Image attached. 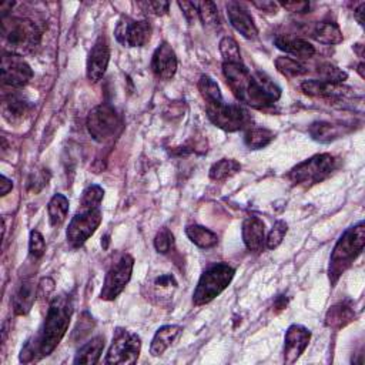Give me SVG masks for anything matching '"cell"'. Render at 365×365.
<instances>
[{"label":"cell","instance_id":"6da1fadb","mask_svg":"<svg viewBox=\"0 0 365 365\" xmlns=\"http://www.w3.org/2000/svg\"><path fill=\"white\" fill-rule=\"evenodd\" d=\"M73 316V298L70 294H58L47 309L46 320L39 334L27 341L20 352V362H32L50 355L62 342Z\"/></svg>","mask_w":365,"mask_h":365},{"label":"cell","instance_id":"7a4b0ae2","mask_svg":"<svg viewBox=\"0 0 365 365\" xmlns=\"http://www.w3.org/2000/svg\"><path fill=\"white\" fill-rule=\"evenodd\" d=\"M223 75L237 100L253 109L271 107L281 97V89L268 76L253 75L242 63H223Z\"/></svg>","mask_w":365,"mask_h":365},{"label":"cell","instance_id":"3957f363","mask_svg":"<svg viewBox=\"0 0 365 365\" xmlns=\"http://www.w3.org/2000/svg\"><path fill=\"white\" fill-rule=\"evenodd\" d=\"M365 246V224H358L347 228L338 238L337 245L333 249L328 264V278L334 287L341 276L354 264L358 256L362 253Z\"/></svg>","mask_w":365,"mask_h":365},{"label":"cell","instance_id":"277c9868","mask_svg":"<svg viewBox=\"0 0 365 365\" xmlns=\"http://www.w3.org/2000/svg\"><path fill=\"white\" fill-rule=\"evenodd\" d=\"M2 37L9 53L22 56L40 44L42 32L30 19L5 18L2 19Z\"/></svg>","mask_w":365,"mask_h":365},{"label":"cell","instance_id":"5b68a950","mask_svg":"<svg viewBox=\"0 0 365 365\" xmlns=\"http://www.w3.org/2000/svg\"><path fill=\"white\" fill-rule=\"evenodd\" d=\"M235 270L227 263H216L210 266L200 277L193 294L194 306H206L217 298L233 281Z\"/></svg>","mask_w":365,"mask_h":365},{"label":"cell","instance_id":"8992f818","mask_svg":"<svg viewBox=\"0 0 365 365\" xmlns=\"http://www.w3.org/2000/svg\"><path fill=\"white\" fill-rule=\"evenodd\" d=\"M337 168V159L330 153L316 154L298 163L288 173V180L295 186H314L324 181Z\"/></svg>","mask_w":365,"mask_h":365},{"label":"cell","instance_id":"52a82bcc","mask_svg":"<svg viewBox=\"0 0 365 365\" xmlns=\"http://www.w3.org/2000/svg\"><path fill=\"white\" fill-rule=\"evenodd\" d=\"M206 113L211 123L224 132H240L252 125L250 113L238 104H227L224 100L206 104Z\"/></svg>","mask_w":365,"mask_h":365},{"label":"cell","instance_id":"ba28073f","mask_svg":"<svg viewBox=\"0 0 365 365\" xmlns=\"http://www.w3.org/2000/svg\"><path fill=\"white\" fill-rule=\"evenodd\" d=\"M86 128L93 140L103 143L118 133L121 129V117L111 104L101 103L89 113Z\"/></svg>","mask_w":365,"mask_h":365},{"label":"cell","instance_id":"9c48e42d","mask_svg":"<svg viewBox=\"0 0 365 365\" xmlns=\"http://www.w3.org/2000/svg\"><path fill=\"white\" fill-rule=\"evenodd\" d=\"M142 351V338L126 328H116L111 345L104 359L106 364H135Z\"/></svg>","mask_w":365,"mask_h":365},{"label":"cell","instance_id":"30bf717a","mask_svg":"<svg viewBox=\"0 0 365 365\" xmlns=\"http://www.w3.org/2000/svg\"><path fill=\"white\" fill-rule=\"evenodd\" d=\"M135 267V259L130 254H121L109 268L103 288L100 291V298L104 301L116 299L123 290L128 287Z\"/></svg>","mask_w":365,"mask_h":365},{"label":"cell","instance_id":"8fae6325","mask_svg":"<svg viewBox=\"0 0 365 365\" xmlns=\"http://www.w3.org/2000/svg\"><path fill=\"white\" fill-rule=\"evenodd\" d=\"M103 214L99 209H80L70 220L66 238L73 249H80L101 224Z\"/></svg>","mask_w":365,"mask_h":365},{"label":"cell","instance_id":"7c38bea8","mask_svg":"<svg viewBox=\"0 0 365 365\" xmlns=\"http://www.w3.org/2000/svg\"><path fill=\"white\" fill-rule=\"evenodd\" d=\"M114 36L125 47H143L150 40L151 26L146 20H135L128 16H121L117 22Z\"/></svg>","mask_w":365,"mask_h":365},{"label":"cell","instance_id":"4fadbf2b","mask_svg":"<svg viewBox=\"0 0 365 365\" xmlns=\"http://www.w3.org/2000/svg\"><path fill=\"white\" fill-rule=\"evenodd\" d=\"M33 70L26 60L9 51L4 53L2 57V80L5 86L12 89L25 87L33 79Z\"/></svg>","mask_w":365,"mask_h":365},{"label":"cell","instance_id":"5bb4252c","mask_svg":"<svg viewBox=\"0 0 365 365\" xmlns=\"http://www.w3.org/2000/svg\"><path fill=\"white\" fill-rule=\"evenodd\" d=\"M311 341V331L299 324H292L285 331L284 338V362L285 364H294L302 354L307 349L309 344Z\"/></svg>","mask_w":365,"mask_h":365},{"label":"cell","instance_id":"9a60e30c","mask_svg":"<svg viewBox=\"0 0 365 365\" xmlns=\"http://www.w3.org/2000/svg\"><path fill=\"white\" fill-rule=\"evenodd\" d=\"M110 62V44L106 36H99L94 42L89 57H87V68L86 75L92 83H97L106 75Z\"/></svg>","mask_w":365,"mask_h":365},{"label":"cell","instance_id":"2e32d148","mask_svg":"<svg viewBox=\"0 0 365 365\" xmlns=\"http://www.w3.org/2000/svg\"><path fill=\"white\" fill-rule=\"evenodd\" d=\"M177 54L174 49L167 43L163 42L153 53L151 58V70L154 76L160 80H170L174 78L177 72Z\"/></svg>","mask_w":365,"mask_h":365},{"label":"cell","instance_id":"e0dca14e","mask_svg":"<svg viewBox=\"0 0 365 365\" xmlns=\"http://www.w3.org/2000/svg\"><path fill=\"white\" fill-rule=\"evenodd\" d=\"M177 287H178V283L173 274L160 273L149 280L146 285V288H149L146 298L153 301L154 304H159V306H166V304H168L170 299L173 298Z\"/></svg>","mask_w":365,"mask_h":365},{"label":"cell","instance_id":"ac0fdd59","mask_svg":"<svg viewBox=\"0 0 365 365\" xmlns=\"http://www.w3.org/2000/svg\"><path fill=\"white\" fill-rule=\"evenodd\" d=\"M227 16L231 26L246 39H256L259 36V29L254 23L253 16L247 9L242 8L238 2H228L225 5Z\"/></svg>","mask_w":365,"mask_h":365},{"label":"cell","instance_id":"d6986e66","mask_svg":"<svg viewBox=\"0 0 365 365\" xmlns=\"http://www.w3.org/2000/svg\"><path fill=\"white\" fill-rule=\"evenodd\" d=\"M301 90L307 96L320 97L327 100H344L352 96V89L345 87L342 85L328 83L323 80H307L301 85Z\"/></svg>","mask_w":365,"mask_h":365},{"label":"cell","instance_id":"ffe728a7","mask_svg":"<svg viewBox=\"0 0 365 365\" xmlns=\"http://www.w3.org/2000/svg\"><path fill=\"white\" fill-rule=\"evenodd\" d=\"M242 241L252 253H261L266 247V224L256 216L247 217L242 221Z\"/></svg>","mask_w":365,"mask_h":365},{"label":"cell","instance_id":"44dd1931","mask_svg":"<svg viewBox=\"0 0 365 365\" xmlns=\"http://www.w3.org/2000/svg\"><path fill=\"white\" fill-rule=\"evenodd\" d=\"M354 304L349 299L338 301L331 306L326 314V326L331 330H341L355 318Z\"/></svg>","mask_w":365,"mask_h":365},{"label":"cell","instance_id":"7402d4cb","mask_svg":"<svg viewBox=\"0 0 365 365\" xmlns=\"http://www.w3.org/2000/svg\"><path fill=\"white\" fill-rule=\"evenodd\" d=\"M39 285L32 278H26L19 285L13 297V311L16 316H26L30 313L37 298Z\"/></svg>","mask_w":365,"mask_h":365},{"label":"cell","instance_id":"603a6c76","mask_svg":"<svg viewBox=\"0 0 365 365\" xmlns=\"http://www.w3.org/2000/svg\"><path fill=\"white\" fill-rule=\"evenodd\" d=\"M182 334L181 326H163L160 327L150 344V354L153 357L163 355Z\"/></svg>","mask_w":365,"mask_h":365},{"label":"cell","instance_id":"cb8c5ba5","mask_svg":"<svg viewBox=\"0 0 365 365\" xmlns=\"http://www.w3.org/2000/svg\"><path fill=\"white\" fill-rule=\"evenodd\" d=\"M32 104L25 100L20 94H9L4 97L2 103V113L5 120H8L9 123H19V121L25 120V117L30 113Z\"/></svg>","mask_w":365,"mask_h":365},{"label":"cell","instance_id":"d4e9b609","mask_svg":"<svg viewBox=\"0 0 365 365\" xmlns=\"http://www.w3.org/2000/svg\"><path fill=\"white\" fill-rule=\"evenodd\" d=\"M276 46L277 49L292 54L299 58H310L316 54L314 46L299 37H290V36H280L276 39Z\"/></svg>","mask_w":365,"mask_h":365},{"label":"cell","instance_id":"484cf974","mask_svg":"<svg viewBox=\"0 0 365 365\" xmlns=\"http://www.w3.org/2000/svg\"><path fill=\"white\" fill-rule=\"evenodd\" d=\"M104 342H106V340L101 335L92 338L90 341H87L85 345H82L79 348L73 362L75 364H87V365L97 364L101 357V352L104 349Z\"/></svg>","mask_w":365,"mask_h":365},{"label":"cell","instance_id":"4316f807","mask_svg":"<svg viewBox=\"0 0 365 365\" xmlns=\"http://www.w3.org/2000/svg\"><path fill=\"white\" fill-rule=\"evenodd\" d=\"M309 133L313 140L320 143H330L341 137L344 135V126H337L330 121H314L310 126Z\"/></svg>","mask_w":365,"mask_h":365},{"label":"cell","instance_id":"83f0119b","mask_svg":"<svg viewBox=\"0 0 365 365\" xmlns=\"http://www.w3.org/2000/svg\"><path fill=\"white\" fill-rule=\"evenodd\" d=\"M186 234L194 246L200 249H213L218 245V235L199 224H190L186 227Z\"/></svg>","mask_w":365,"mask_h":365},{"label":"cell","instance_id":"f1b7e54d","mask_svg":"<svg viewBox=\"0 0 365 365\" xmlns=\"http://www.w3.org/2000/svg\"><path fill=\"white\" fill-rule=\"evenodd\" d=\"M69 209H70V203L66 196L60 194V193L54 194L47 204V214H49L50 224L53 227L62 225L68 218Z\"/></svg>","mask_w":365,"mask_h":365},{"label":"cell","instance_id":"f546056e","mask_svg":"<svg viewBox=\"0 0 365 365\" xmlns=\"http://www.w3.org/2000/svg\"><path fill=\"white\" fill-rule=\"evenodd\" d=\"M314 40L323 44H340L344 40L340 26L334 22H321L317 23L311 32Z\"/></svg>","mask_w":365,"mask_h":365},{"label":"cell","instance_id":"4dcf8cb0","mask_svg":"<svg viewBox=\"0 0 365 365\" xmlns=\"http://www.w3.org/2000/svg\"><path fill=\"white\" fill-rule=\"evenodd\" d=\"M241 170V164L234 159H221L210 168V178L214 181H224L235 175Z\"/></svg>","mask_w":365,"mask_h":365},{"label":"cell","instance_id":"1f68e13d","mask_svg":"<svg viewBox=\"0 0 365 365\" xmlns=\"http://www.w3.org/2000/svg\"><path fill=\"white\" fill-rule=\"evenodd\" d=\"M276 68L283 76L290 78V79L299 78V76L309 73V69L301 62H298V60L291 58V57H284V56H281L276 60Z\"/></svg>","mask_w":365,"mask_h":365},{"label":"cell","instance_id":"d6a6232c","mask_svg":"<svg viewBox=\"0 0 365 365\" xmlns=\"http://www.w3.org/2000/svg\"><path fill=\"white\" fill-rule=\"evenodd\" d=\"M199 90H200V94L203 96L206 104H214V103H220L224 100L218 85L209 75H203L200 78Z\"/></svg>","mask_w":365,"mask_h":365},{"label":"cell","instance_id":"836d02e7","mask_svg":"<svg viewBox=\"0 0 365 365\" xmlns=\"http://www.w3.org/2000/svg\"><path fill=\"white\" fill-rule=\"evenodd\" d=\"M274 137V133L268 129H250L245 136V143L250 150H260L267 147Z\"/></svg>","mask_w":365,"mask_h":365},{"label":"cell","instance_id":"e575fe53","mask_svg":"<svg viewBox=\"0 0 365 365\" xmlns=\"http://www.w3.org/2000/svg\"><path fill=\"white\" fill-rule=\"evenodd\" d=\"M199 20L207 27H217L220 25L218 9L214 2H196Z\"/></svg>","mask_w":365,"mask_h":365},{"label":"cell","instance_id":"d590c367","mask_svg":"<svg viewBox=\"0 0 365 365\" xmlns=\"http://www.w3.org/2000/svg\"><path fill=\"white\" fill-rule=\"evenodd\" d=\"M317 72L320 75V80L328 82V83H335V85H342L347 79L348 75L342 69L331 65V63H320L317 68Z\"/></svg>","mask_w":365,"mask_h":365},{"label":"cell","instance_id":"8d00e7d4","mask_svg":"<svg viewBox=\"0 0 365 365\" xmlns=\"http://www.w3.org/2000/svg\"><path fill=\"white\" fill-rule=\"evenodd\" d=\"M220 53L224 63H242L241 51L237 42L231 37H223L220 40Z\"/></svg>","mask_w":365,"mask_h":365},{"label":"cell","instance_id":"74e56055","mask_svg":"<svg viewBox=\"0 0 365 365\" xmlns=\"http://www.w3.org/2000/svg\"><path fill=\"white\" fill-rule=\"evenodd\" d=\"M103 197H104V190L97 185H92L86 187L82 194L80 209H99Z\"/></svg>","mask_w":365,"mask_h":365},{"label":"cell","instance_id":"f35d334b","mask_svg":"<svg viewBox=\"0 0 365 365\" xmlns=\"http://www.w3.org/2000/svg\"><path fill=\"white\" fill-rule=\"evenodd\" d=\"M287 231H288L287 223L283 221V220H278V221L273 225V228H271V231L268 233V235L266 237V247H267L268 250L277 249V247L281 245V242H283V240H284Z\"/></svg>","mask_w":365,"mask_h":365},{"label":"cell","instance_id":"ab89813d","mask_svg":"<svg viewBox=\"0 0 365 365\" xmlns=\"http://www.w3.org/2000/svg\"><path fill=\"white\" fill-rule=\"evenodd\" d=\"M154 247L160 254H168L174 249V235L168 228L163 227L156 234Z\"/></svg>","mask_w":365,"mask_h":365},{"label":"cell","instance_id":"60d3db41","mask_svg":"<svg viewBox=\"0 0 365 365\" xmlns=\"http://www.w3.org/2000/svg\"><path fill=\"white\" fill-rule=\"evenodd\" d=\"M46 252V241L44 237L37 231L32 230L29 237V254L33 260L40 259Z\"/></svg>","mask_w":365,"mask_h":365},{"label":"cell","instance_id":"b9f144b4","mask_svg":"<svg viewBox=\"0 0 365 365\" xmlns=\"http://www.w3.org/2000/svg\"><path fill=\"white\" fill-rule=\"evenodd\" d=\"M96 323H94V318L89 314V313H83V316L80 317L75 331H73V335H72V340L73 341H80L83 340L86 335L90 334V331L94 328Z\"/></svg>","mask_w":365,"mask_h":365},{"label":"cell","instance_id":"7bdbcfd3","mask_svg":"<svg viewBox=\"0 0 365 365\" xmlns=\"http://www.w3.org/2000/svg\"><path fill=\"white\" fill-rule=\"evenodd\" d=\"M178 6L182 11V13H185V16L187 18V20L190 22V25H193L199 19L196 2H178Z\"/></svg>","mask_w":365,"mask_h":365},{"label":"cell","instance_id":"ee69618b","mask_svg":"<svg viewBox=\"0 0 365 365\" xmlns=\"http://www.w3.org/2000/svg\"><path fill=\"white\" fill-rule=\"evenodd\" d=\"M281 6L292 13H307L310 11L309 2H284Z\"/></svg>","mask_w":365,"mask_h":365},{"label":"cell","instance_id":"f6af8a7d","mask_svg":"<svg viewBox=\"0 0 365 365\" xmlns=\"http://www.w3.org/2000/svg\"><path fill=\"white\" fill-rule=\"evenodd\" d=\"M54 290V281L50 278V277H46L43 278L40 283H39V288H37V297L40 298H47L51 291Z\"/></svg>","mask_w":365,"mask_h":365},{"label":"cell","instance_id":"bcb514c9","mask_svg":"<svg viewBox=\"0 0 365 365\" xmlns=\"http://www.w3.org/2000/svg\"><path fill=\"white\" fill-rule=\"evenodd\" d=\"M146 6L150 8L154 15H157V16H164V15L168 13L170 4H168V2H149V4H146Z\"/></svg>","mask_w":365,"mask_h":365},{"label":"cell","instance_id":"7dc6e473","mask_svg":"<svg viewBox=\"0 0 365 365\" xmlns=\"http://www.w3.org/2000/svg\"><path fill=\"white\" fill-rule=\"evenodd\" d=\"M253 5L257 9L267 12V13H276L278 9V4H274V2H253Z\"/></svg>","mask_w":365,"mask_h":365},{"label":"cell","instance_id":"c3c4849f","mask_svg":"<svg viewBox=\"0 0 365 365\" xmlns=\"http://www.w3.org/2000/svg\"><path fill=\"white\" fill-rule=\"evenodd\" d=\"M364 12H365V4L361 2V4H358V6L354 9V16H355V19L358 20V23H359L361 26H364Z\"/></svg>","mask_w":365,"mask_h":365},{"label":"cell","instance_id":"681fc988","mask_svg":"<svg viewBox=\"0 0 365 365\" xmlns=\"http://www.w3.org/2000/svg\"><path fill=\"white\" fill-rule=\"evenodd\" d=\"M12 189H13V181L9 180L6 175H2V196L9 194Z\"/></svg>","mask_w":365,"mask_h":365},{"label":"cell","instance_id":"f907efd6","mask_svg":"<svg viewBox=\"0 0 365 365\" xmlns=\"http://www.w3.org/2000/svg\"><path fill=\"white\" fill-rule=\"evenodd\" d=\"M109 241H110V240H109V235H106V237H104V245H101V246H103V249H107Z\"/></svg>","mask_w":365,"mask_h":365}]
</instances>
